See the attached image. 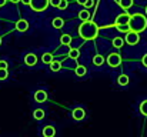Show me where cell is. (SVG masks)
<instances>
[{"label": "cell", "mask_w": 147, "mask_h": 137, "mask_svg": "<svg viewBox=\"0 0 147 137\" xmlns=\"http://www.w3.org/2000/svg\"><path fill=\"white\" fill-rule=\"evenodd\" d=\"M104 56H101V54H96L94 57H93V64L94 66H101L103 63H104Z\"/></svg>", "instance_id": "19"}, {"label": "cell", "mask_w": 147, "mask_h": 137, "mask_svg": "<svg viewBox=\"0 0 147 137\" xmlns=\"http://www.w3.org/2000/svg\"><path fill=\"white\" fill-rule=\"evenodd\" d=\"M30 1H32V0H22L23 4H29V6H30Z\"/></svg>", "instance_id": "33"}, {"label": "cell", "mask_w": 147, "mask_h": 137, "mask_svg": "<svg viewBox=\"0 0 147 137\" xmlns=\"http://www.w3.org/2000/svg\"><path fill=\"white\" fill-rule=\"evenodd\" d=\"M7 61L6 60H0V69H7Z\"/></svg>", "instance_id": "30"}, {"label": "cell", "mask_w": 147, "mask_h": 137, "mask_svg": "<svg viewBox=\"0 0 147 137\" xmlns=\"http://www.w3.org/2000/svg\"><path fill=\"white\" fill-rule=\"evenodd\" d=\"M79 56H80L79 49H70V51H69V57H70V59L76 60V59H79Z\"/></svg>", "instance_id": "23"}, {"label": "cell", "mask_w": 147, "mask_h": 137, "mask_svg": "<svg viewBox=\"0 0 147 137\" xmlns=\"http://www.w3.org/2000/svg\"><path fill=\"white\" fill-rule=\"evenodd\" d=\"M50 70H51V72H59V70H61V63H60L59 60H53V61L50 63Z\"/></svg>", "instance_id": "17"}, {"label": "cell", "mask_w": 147, "mask_h": 137, "mask_svg": "<svg viewBox=\"0 0 147 137\" xmlns=\"http://www.w3.org/2000/svg\"><path fill=\"white\" fill-rule=\"evenodd\" d=\"M76 74H77L79 77L86 76V74H87V67H86V66H83V64H79V66L76 67Z\"/></svg>", "instance_id": "15"}, {"label": "cell", "mask_w": 147, "mask_h": 137, "mask_svg": "<svg viewBox=\"0 0 147 137\" xmlns=\"http://www.w3.org/2000/svg\"><path fill=\"white\" fill-rule=\"evenodd\" d=\"M130 14L127 13H121L116 17V22H114V26H121V24H129L130 23Z\"/></svg>", "instance_id": "7"}, {"label": "cell", "mask_w": 147, "mask_h": 137, "mask_svg": "<svg viewBox=\"0 0 147 137\" xmlns=\"http://www.w3.org/2000/svg\"><path fill=\"white\" fill-rule=\"evenodd\" d=\"M124 40H126V43L129 46L137 45V43L140 42V33H137V32H134V30H130V32L126 33Z\"/></svg>", "instance_id": "4"}, {"label": "cell", "mask_w": 147, "mask_h": 137, "mask_svg": "<svg viewBox=\"0 0 147 137\" xmlns=\"http://www.w3.org/2000/svg\"><path fill=\"white\" fill-rule=\"evenodd\" d=\"M9 77V72L7 69H0V82H4Z\"/></svg>", "instance_id": "26"}, {"label": "cell", "mask_w": 147, "mask_h": 137, "mask_svg": "<svg viewBox=\"0 0 147 137\" xmlns=\"http://www.w3.org/2000/svg\"><path fill=\"white\" fill-rule=\"evenodd\" d=\"M76 1H77L79 4H83V6H84V3H86L87 0H76Z\"/></svg>", "instance_id": "34"}, {"label": "cell", "mask_w": 147, "mask_h": 137, "mask_svg": "<svg viewBox=\"0 0 147 137\" xmlns=\"http://www.w3.org/2000/svg\"><path fill=\"white\" fill-rule=\"evenodd\" d=\"M51 24H53L54 29H61V27L64 26V20H63L61 17H54V19L51 20Z\"/></svg>", "instance_id": "14"}, {"label": "cell", "mask_w": 147, "mask_h": 137, "mask_svg": "<svg viewBox=\"0 0 147 137\" xmlns=\"http://www.w3.org/2000/svg\"><path fill=\"white\" fill-rule=\"evenodd\" d=\"M124 42H126V40H123L121 37H114L113 42H111V45H113V47H116V49H121Z\"/></svg>", "instance_id": "18"}, {"label": "cell", "mask_w": 147, "mask_h": 137, "mask_svg": "<svg viewBox=\"0 0 147 137\" xmlns=\"http://www.w3.org/2000/svg\"><path fill=\"white\" fill-rule=\"evenodd\" d=\"M94 6V0H87L86 3H84V7L86 9H90V7H93Z\"/></svg>", "instance_id": "28"}, {"label": "cell", "mask_w": 147, "mask_h": 137, "mask_svg": "<svg viewBox=\"0 0 147 137\" xmlns=\"http://www.w3.org/2000/svg\"><path fill=\"white\" fill-rule=\"evenodd\" d=\"M9 1H11V3H14V4H16V3H19V1H22V0H9Z\"/></svg>", "instance_id": "35"}, {"label": "cell", "mask_w": 147, "mask_h": 137, "mask_svg": "<svg viewBox=\"0 0 147 137\" xmlns=\"http://www.w3.org/2000/svg\"><path fill=\"white\" fill-rule=\"evenodd\" d=\"M117 83L124 87V86H127V84L130 83V77H129L127 74H120V76L117 77Z\"/></svg>", "instance_id": "12"}, {"label": "cell", "mask_w": 147, "mask_h": 137, "mask_svg": "<svg viewBox=\"0 0 147 137\" xmlns=\"http://www.w3.org/2000/svg\"><path fill=\"white\" fill-rule=\"evenodd\" d=\"M130 30H134L137 33H142L147 29V19L144 14H140V13H134L131 14L130 17Z\"/></svg>", "instance_id": "2"}, {"label": "cell", "mask_w": 147, "mask_h": 137, "mask_svg": "<svg viewBox=\"0 0 147 137\" xmlns=\"http://www.w3.org/2000/svg\"><path fill=\"white\" fill-rule=\"evenodd\" d=\"M116 29L121 33H127L130 32V24H121V26H116Z\"/></svg>", "instance_id": "25"}, {"label": "cell", "mask_w": 147, "mask_h": 137, "mask_svg": "<svg viewBox=\"0 0 147 137\" xmlns=\"http://www.w3.org/2000/svg\"><path fill=\"white\" fill-rule=\"evenodd\" d=\"M43 136L45 137H53L54 134H56V129L53 127V126H46L45 129H43Z\"/></svg>", "instance_id": "13"}, {"label": "cell", "mask_w": 147, "mask_h": 137, "mask_svg": "<svg viewBox=\"0 0 147 137\" xmlns=\"http://www.w3.org/2000/svg\"><path fill=\"white\" fill-rule=\"evenodd\" d=\"M106 61H107V64L110 67H119L121 64V56L119 53H110L107 56V60Z\"/></svg>", "instance_id": "5"}, {"label": "cell", "mask_w": 147, "mask_h": 137, "mask_svg": "<svg viewBox=\"0 0 147 137\" xmlns=\"http://www.w3.org/2000/svg\"><path fill=\"white\" fill-rule=\"evenodd\" d=\"M16 30L17 32H27L29 30V22L26 19H20L16 22Z\"/></svg>", "instance_id": "8"}, {"label": "cell", "mask_w": 147, "mask_h": 137, "mask_svg": "<svg viewBox=\"0 0 147 137\" xmlns=\"http://www.w3.org/2000/svg\"><path fill=\"white\" fill-rule=\"evenodd\" d=\"M133 0H119V6L121 7V9H124V10H127V9H130L131 6H133Z\"/></svg>", "instance_id": "16"}, {"label": "cell", "mask_w": 147, "mask_h": 137, "mask_svg": "<svg viewBox=\"0 0 147 137\" xmlns=\"http://www.w3.org/2000/svg\"><path fill=\"white\" fill-rule=\"evenodd\" d=\"M33 117H34L36 120H43V119H45V111H43L42 109H37V110L33 111Z\"/></svg>", "instance_id": "20"}, {"label": "cell", "mask_w": 147, "mask_h": 137, "mask_svg": "<svg viewBox=\"0 0 147 137\" xmlns=\"http://www.w3.org/2000/svg\"><path fill=\"white\" fill-rule=\"evenodd\" d=\"M60 1H61V0H50V4H51L53 7H57V9H59V6H60Z\"/></svg>", "instance_id": "29"}, {"label": "cell", "mask_w": 147, "mask_h": 137, "mask_svg": "<svg viewBox=\"0 0 147 137\" xmlns=\"http://www.w3.org/2000/svg\"><path fill=\"white\" fill-rule=\"evenodd\" d=\"M0 46H1V37H0Z\"/></svg>", "instance_id": "36"}, {"label": "cell", "mask_w": 147, "mask_h": 137, "mask_svg": "<svg viewBox=\"0 0 147 137\" xmlns=\"http://www.w3.org/2000/svg\"><path fill=\"white\" fill-rule=\"evenodd\" d=\"M50 4V0H32L30 1V7L34 11H43L47 9V6Z\"/></svg>", "instance_id": "3"}, {"label": "cell", "mask_w": 147, "mask_h": 137, "mask_svg": "<svg viewBox=\"0 0 147 137\" xmlns=\"http://www.w3.org/2000/svg\"><path fill=\"white\" fill-rule=\"evenodd\" d=\"M142 63H143V66H144V67H147V53L142 57Z\"/></svg>", "instance_id": "31"}, {"label": "cell", "mask_w": 147, "mask_h": 137, "mask_svg": "<svg viewBox=\"0 0 147 137\" xmlns=\"http://www.w3.org/2000/svg\"><path fill=\"white\" fill-rule=\"evenodd\" d=\"M6 3H7V0H0V7L6 6Z\"/></svg>", "instance_id": "32"}, {"label": "cell", "mask_w": 147, "mask_h": 137, "mask_svg": "<svg viewBox=\"0 0 147 137\" xmlns=\"http://www.w3.org/2000/svg\"><path fill=\"white\" fill-rule=\"evenodd\" d=\"M146 14H147V6H146Z\"/></svg>", "instance_id": "37"}, {"label": "cell", "mask_w": 147, "mask_h": 137, "mask_svg": "<svg viewBox=\"0 0 147 137\" xmlns=\"http://www.w3.org/2000/svg\"><path fill=\"white\" fill-rule=\"evenodd\" d=\"M71 117H73L76 121H82V120H84V119H86V111H84V109H82V107H76V109H73V111H71Z\"/></svg>", "instance_id": "6"}, {"label": "cell", "mask_w": 147, "mask_h": 137, "mask_svg": "<svg viewBox=\"0 0 147 137\" xmlns=\"http://www.w3.org/2000/svg\"><path fill=\"white\" fill-rule=\"evenodd\" d=\"M79 36L83 40H94L98 36V26L93 20L82 22V24L79 26Z\"/></svg>", "instance_id": "1"}, {"label": "cell", "mask_w": 147, "mask_h": 137, "mask_svg": "<svg viewBox=\"0 0 147 137\" xmlns=\"http://www.w3.org/2000/svg\"><path fill=\"white\" fill-rule=\"evenodd\" d=\"M37 63V56L34 54V53H27L26 56H24V64L26 66H34Z\"/></svg>", "instance_id": "9"}, {"label": "cell", "mask_w": 147, "mask_h": 137, "mask_svg": "<svg viewBox=\"0 0 147 137\" xmlns=\"http://www.w3.org/2000/svg\"><path fill=\"white\" fill-rule=\"evenodd\" d=\"M140 113H142L143 116H147V99L140 103Z\"/></svg>", "instance_id": "24"}, {"label": "cell", "mask_w": 147, "mask_h": 137, "mask_svg": "<svg viewBox=\"0 0 147 137\" xmlns=\"http://www.w3.org/2000/svg\"><path fill=\"white\" fill-rule=\"evenodd\" d=\"M42 61H43L45 64H50V63L53 61V54H51V53H45V54L42 56Z\"/></svg>", "instance_id": "22"}, {"label": "cell", "mask_w": 147, "mask_h": 137, "mask_svg": "<svg viewBox=\"0 0 147 137\" xmlns=\"http://www.w3.org/2000/svg\"><path fill=\"white\" fill-rule=\"evenodd\" d=\"M79 19L82 20V22H86V20H90V11H89V9H83V10H80L79 11Z\"/></svg>", "instance_id": "11"}, {"label": "cell", "mask_w": 147, "mask_h": 137, "mask_svg": "<svg viewBox=\"0 0 147 137\" xmlns=\"http://www.w3.org/2000/svg\"><path fill=\"white\" fill-rule=\"evenodd\" d=\"M67 6H69V1H67V0H61L59 9H60V10H64V9H67Z\"/></svg>", "instance_id": "27"}, {"label": "cell", "mask_w": 147, "mask_h": 137, "mask_svg": "<svg viewBox=\"0 0 147 137\" xmlns=\"http://www.w3.org/2000/svg\"><path fill=\"white\" fill-rule=\"evenodd\" d=\"M34 100L37 101V103H43V101H46L47 100V93L45 90H37L34 93Z\"/></svg>", "instance_id": "10"}, {"label": "cell", "mask_w": 147, "mask_h": 137, "mask_svg": "<svg viewBox=\"0 0 147 137\" xmlns=\"http://www.w3.org/2000/svg\"><path fill=\"white\" fill-rule=\"evenodd\" d=\"M60 42H61V45H64V46L71 45V36L70 34H63L60 37Z\"/></svg>", "instance_id": "21"}]
</instances>
